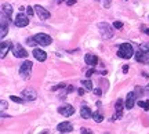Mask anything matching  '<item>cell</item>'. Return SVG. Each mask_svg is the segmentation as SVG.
<instances>
[{
  "instance_id": "obj_28",
  "label": "cell",
  "mask_w": 149,
  "mask_h": 134,
  "mask_svg": "<svg viewBox=\"0 0 149 134\" xmlns=\"http://www.w3.org/2000/svg\"><path fill=\"white\" fill-rule=\"evenodd\" d=\"M104 6H105V7H109V6H111V0H104Z\"/></svg>"
},
{
  "instance_id": "obj_31",
  "label": "cell",
  "mask_w": 149,
  "mask_h": 134,
  "mask_svg": "<svg viewBox=\"0 0 149 134\" xmlns=\"http://www.w3.org/2000/svg\"><path fill=\"white\" fill-rule=\"evenodd\" d=\"M94 93H95L97 96H101V90H100V89H95V90H94Z\"/></svg>"
},
{
  "instance_id": "obj_16",
  "label": "cell",
  "mask_w": 149,
  "mask_h": 134,
  "mask_svg": "<svg viewBox=\"0 0 149 134\" xmlns=\"http://www.w3.org/2000/svg\"><path fill=\"white\" fill-rule=\"evenodd\" d=\"M80 115H81V118H84V119H88V118H91V116H93L90 108L86 107V105H83V107H81V109H80Z\"/></svg>"
},
{
  "instance_id": "obj_38",
  "label": "cell",
  "mask_w": 149,
  "mask_h": 134,
  "mask_svg": "<svg viewBox=\"0 0 149 134\" xmlns=\"http://www.w3.org/2000/svg\"><path fill=\"white\" fill-rule=\"evenodd\" d=\"M148 50H149V46H148Z\"/></svg>"
},
{
  "instance_id": "obj_39",
  "label": "cell",
  "mask_w": 149,
  "mask_h": 134,
  "mask_svg": "<svg viewBox=\"0 0 149 134\" xmlns=\"http://www.w3.org/2000/svg\"><path fill=\"white\" fill-rule=\"evenodd\" d=\"M95 1H98V0H95Z\"/></svg>"
},
{
  "instance_id": "obj_32",
  "label": "cell",
  "mask_w": 149,
  "mask_h": 134,
  "mask_svg": "<svg viewBox=\"0 0 149 134\" xmlns=\"http://www.w3.org/2000/svg\"><path fill=\"white\" fill-rule=\"evenodd\" d=\"M128 70V65H124V66H123V72H124V73H126V72H127Z\"/></svg>"
},
{
  "instance_id": "obj_11",
  "label": "cell",
  "mask_w": 149,
  "mask_h": 134,
  "mask_svg": "<svg viewBox=\"0 0 149 134\" xmlns=\"http://www.w3.org/2000/svg\"><path fill=\"white\" fill-rule=\"evenodd\" d=\"M57 130H58L59 133H70L73 130V126L69 122H62V123H59L57 126Z\"/></svg>"
},
{
  "instance_id": "obj_7",
  "label": "cell",
  "mask_w": 149,
  "mask_h": 134,
  "mask_svg": "<svg viewBox=\"0 0 149 134\" xmlns=\"http://www.w3.org/2000/svg\"><path fill=\"white\" fill-rule=\"evenodd\" d=\"M31 69H32V62L31 61H25L19 66V75L24 76V77H28V75H31Z\"/></svg>"
},
{
  "instance_id": "obj_10",
  "label": "cell",
  "mask_w": 149,
  "mask_h": 134,
  "mask_svg": "<svg viewBox=\"0 0 149 134\" xmlns=\"http://www.w3.org/2000/svg\"><path fill=\"white\" fill-rule=\"evenodd\" d=\"M22 97H25V100H28V101H35L37 98V93L29 87V89H25L22 91Z\"/></svg>"
},
{
  "instance_id": "obj_1",
  "label": "cell",
  "mask_w": 149,
  "mask_h": 134,
  "mask_svg": "<svg viewBox=\"0 0 149 134\" xmlns=\"http://www.w3.org/2000/svg\"><path fill=\"white\" fill-rule=\"evenodd\" d=\"M117 55H119L120 58H124V59L131 58V57L134 55L133 46H131L130 43H123V44H120L119 51H117Z\"/></svg>"
},
{
  "instance_id": "obj_22",
  "label": "cell",
  "mask_w": 149,
  "mask_h": 134,
  "mask_svg": "<svg viewBox=\"0 0 149 134\" xmlns=\"http://www.w3.org/2000/svg\"><path fill=\"white\" fill-rule=\"evenodd\" d=\"M11 101H14V102H18V104H21V102H24V100L22 98H19V97H17V96H11Z\"/></svg>"
},
{
  "instance_id": "obj_9",
  "label": "cell",
  "mask_w": 149,
  "mask_h": 134,
  "mask_svg": "<svg viewBox=\"0 0 149 134\" xmlns=\"http://www.w3.org/2000/svg\"><path fill=\"white\" fill-rule=\"evenodd\" d=\"M58 113H61L62 116H72L74 113V108L72 105H62V107L58 108Z\"/></svg>"
},
{
  "instance_id": "obj_27",
  "label": "cell",
  "mask_w": 149,
  "mask_h": 134,
  "mask_svg": "<svg viewBox=\"0 0 149 134\" xmlns=\"http://www.w3.org/2000/svg\"><path fill=\"white\" fill-rule=\"evenodd\" d=\"M65 86H66V84H64V83H61V84H57V86L54 87L53 90H58V89H64Z\"/></svg>"
},
{
  "instance_id": "obj_6",
  "label": "cell",
  "mask_w": 149,
  "mask_h": 134,
  "mask_svg": "<svg viewBox=\"0 0 149 134\" xmlns=\"http://www.w3.org/2000/svg\"><path fill=\"white\" fill-rule=\"evenodd\" d=\"M13 53H14V55H15L17 58H26L28 57V51L22 47L21 44H15L13 47Z\"/></svg>"
},
{
  "instance_id": "obj_24",
  "label": "cell",
  "mask_w": 149,
  "mask_h": 134,
  "mask_svg": "<svg viewBox=\"0 0 149 134\" xmlns=\"http://www.w3.org/2000/svg\"><path fill=\"white\" fill-rule=\"evenodd\" d=\"M113 28H116V29H120V28H123V24H122L120 21L113 22Z\"/></svg>"
},
{
  "instance_id": "obj_3",
  "label": "cell",
  "mask_w": 149,
  "mask_h": 134,
  "mask_svg": "<svg viewBox=\"0 0 149 134\" xmlns=\"http://www.w3.org/2000/svg\"><path fill=\"white\" fill-rule=\"evenodd\" d=\"M0 38L4 39V36L8 32V18L6 15V13L1 10V17H0Z\"/></svg>"
},
{
  "instance_id": "obj_8",
  "label": "cell",
  "mask_w": 149,
  "mask_h": 134,
  "mask_svg": "<svg viewBox=\"0 0 149 134\" xmlns=\"http://www.w3.org/2000/svg\"><path fill=\"white\" fill-rule=\"evenodd\" d=\"M35 11H36V14H37V17L40 18V20H48L50 18V11H47L44 7H42V6H35Z\"/></svg>"
},
{
  "instance_id": "obj_14",
  "label": "cell",
  "mask_w": 149,
  "mask_h": 134,
  "mask_svg": "<svg viewBox=\"0 0 149 134\" xmlns=\"http://www.w3.org/2000/svg\"><path fill=\"white\" fill-rule=\"evenodd\" d=\"M84 59H86V64L90 65V66H95L98 64V57L94 55V54H86Z\"/></svg>"
},
{
  "instance_id": "obj_29",
  "label": "cell",
  "mask_w": 149,
  "mask_h": 134,
  "mask_svg": "<svg viewBox=\"0 0 149 134\" xmlns=\"http://www.w3.org/2000/svg\"><path fill=\"white\" fill-rule=\"evenodd\" d=\"M80 133H83V134H84V133H91V131H90L88 129H84V127H83V129L80 130Z\"/></svg>"
},
{
  "instance_id": "obj_2",
  "label": "cell",
  "mask_w": 149,
  "mask_h": 134,
  "mask_svg": "<svg viewBox=\"0 0 149 134\" xmlns=\"http://www.w3.org/2000/svg\"><path fill=\"white\" fill-rule=\"evenodd\" d=\"M98 29H100V33H101V36L104 40L111 39L112 36H113V33H115L113 28H112L109 24H107V22H100V24H98Z\"/></svg>"
},
{
  "instance_id": "obj_23",
  "label": "cell",
  "mask_w": 149,
  "mask_h": 134,
  "mask_svg": "<svg viewBox=\"0 0 149 134\" xmlns=\"http://www.w3.org/2000/svg\"><path fill=\"white\" fill-rule=\"evenodd\" d=\"M26 43L29 44V46H36V44H37V42H36V40H35V38H29V39H28V40H26Z\"/></svg>"
},
{
  "instance_id": "obj_5",
  "label": "cell",
  "mask_w": 149,
  "mask_h": 134,
  "mask_svg": "<svg viewBox=\"0 0 149 134\" xmlns=\"http://www.w3.org/2000/svg\"><path fill=\"white\" fill-rule=\"evenodd\" d=\"M14 24H15V27H18V28L28 27V24H29V15L18 14V15L15 17V20H14Z\"/></svg>"
},
{
  "instance_id": "obj_21",
  "label": "cell",
  "mask_w": 149,
  "mask_h": 134,
  "mask_svg": "<svg viewBox=\"0 0 149 134\" xmlns=\"http://www.w3.org/2000/svg\"><path fill=\"white\" fill-rule=\"evenodd\" d=\"M138 105L141 108H144L145 111H149V100L148 101H138Z\"/></svg>"
},
{
  "instance_id": "obj_4",
  "label": "cell",
  "mask_w": 149,
  "mask_h": 134,
  "mask_svg": "<svg viewBox=\"0 0 149 134\" xmlns=\"http://www.w3.org/2000/svg\"><path fill=\"white\" fill-rule=\"evenodd\" d=\"M33 38L37 42V44H40V46H50L51 42H53V39L50 38L48 35H46V33H37Z\"/></svg>"
},
{
  "instance_id": "obj_35",
  "label": "cell",
  "mask_w": 149,
  "mask_h": 134,
  "mask_svg": "<svg viewBox=\"0 0 149 134\" xmlns=\"http://www.w3.org/2000/svg\"><path fill=\"white\" fill-rule=\"evenodd\" d=\"M145 33H146V35H149V29H145Z\"/></svg>"
},
{
  "instance_id": "obj_37",
  "label": "cell",
  "mask_w": 149,
  "mask_h": 134,
  "mask_svg": "<svg viewBox=\"0 0 149 134\" xmlns=\"http://www.w3.org/2000/svg\"><path fill=\"white\" fill-rule=\"evenodd\" d=\"M59 1H64V0H59Z\"/></svg>"
},
{
  "instance_id": "obj_36",
  "label": "cell",
  "mask_w": 149,
  "mask_h": 134,
  "mask_svg": "<svg viewBox=\"0 0 149 134\" xmlns=\"http://www.w3.org/2000/svg\"><path fill=\"white\" fill-rule=\"evenodd\" d=\"M146 90H149V84H148V86H146Z\"/></svg>"
},
{
  "instance_id": "obj_18",
  "label": "cell",
  "mask_w": 149,
  "mask_h": 134,
  "mask_svg": "<svg viewBox=\"0 0 149 134\" xmlns=\"http://www.w3.org/2000/svg\"><path fill=\"white\" fill-rule=\"evenodd\" d=\"M3 11L6 13V15H7L8 21H10L11 17H13V8H11V6L10 4H4V6H3Z\"/></svg>"
},
{
  "instance_id": "obj_33",
  "label": "cell",
  "mask_w": 149,
  "mask_h": 134,
  "mask_svg": "<svg viewBox=\"0 0 149 134\" xmlns=\"http://www.w3.org/2000/svg\"><path fill=\"white\" fill-rule=\"evenodd\" d=\"M1 109H6V101H1Z\"/></svg>"
},
{
  "instance_id": "obj_34",
  "label": "cell",
  "mask_w": 149,
  "mask_h": 134,
  "mask_svg": "<svg viewBox=\"0 0 149 134\" xmlns=\"http://www.w3.org/2000/svg\"><path fill=\"white\" fill-rule=\"evenodd\" d=\"M79 94H80V96H83V94H84V90H83V89H80V90H79Z\"/></svg>"
},
{
  "instance_id": "obj_25",
  "label": "cell",
  "mask_w": 149,
  "mask_h": 134,
  "mask_svg": "<svg viewBox=\"0 0 149 134\" xmlns=\"http://www.w3.org/2000/svg\"><path fill=\"white\" fill-rule=\"evenodd\" d=\"M33 8H35V7H33ZM33 8H32V7H26V13H28V15H29V17H32L33 14H35Z\"/></svg>"
},
{
  "instance_id": "obj_13",
  "label": "cell",
  "mask_w": 149,
  "mask_h": 134,
  "mask_svg": "<svg viewBox=\"0 0 149 134\" xmlns=\"http://www.w3.org/2000/svg\"><path fill=\"white\" fill-rule=\"evenodd\" d=\"M33 57H35L37 61L43 62V61L47 59V54H46V51H43L40 48H36V50H33Z\"/></svg>"
},
{
  "instance_id": "obj_26",
  "label": "cell",
  "mask_w": 149,
  "mask_h": 134,
  "mask_svg": "<svg viewBox=\"0 0 149 134\" xmlns=\"http://www.w3.org/2000/svg\"><path fill=\"white\" fill-rule=\"evenodd\" d=\"M94 73H95V70H94V69H90V70H87V73H86V76H87V77H90V76H93Z\"/></svg>"
},
{
  "instance_id": "obj_19",
  "label": "cell",
  "mask_w": 149,
  "mask_h": 134,
  "mask_svg": "<svg viewBox=\"0 0 149 134\" xmlns=\"http://www.w3.org/2000/svg\"><path fill=\"white\" fill-rule=\"evenodd\" d=\"M81 84H83V86H84V89H86V90H87V91H90V90H93V83H91V82L90 80H83V82H81Z\"/></svg>"
},
{
  "instance_id": "obj_17",
  "label": "cell",
  "mask_w": 149,
  "mask_h": 134,
  "mask_svg": "<svg viewBox=\"0 0 149 134\" xmlns=\"http://www.w3.org/2000/svg\"><path fill=\"white\" fill-rule=\"evenodd\" d=\"M123 115V100H117L116 102V118L120 119Z\"/></svg>"
},
{
  "instance_id": "obj_15",
  "label": "cell",
  "mask_w": 149,
  "mask_h": 134,
  "mask_svg": "<svg viewBox=\"0 0 149 134\" xmlns=\"http://www.w3.org/2000/svg\"><path fill=\"white\" fill-rule=\"evenodd\" d=\"M134 102H135V94L134 93H128L127 98H126V108L131 109L134 107Z\"/></svg>"
},
{
  "instance_id": "obj_12",
  "label": "cell",
  "mask_w": 149,
  "mask_h": 134,
  "mask_svg": "<svg viewBox=\"0 0 149 134\" xmlns=\"http://www.w3.org/2000/svg\"><path fill=\"white\" fill-rule=\"evenodd\" d=\"M11 46H13L11 42H1V44H0V57H1V58H4L6 54L10 51Z\"/></svg>"
},
{
  "instance_id": "obj_30",
  "label": "cell",
  "mask_w": 149,
  "mask_h": 134,
  "mask_svg": "<svg viewBox=\"0 0 149 134\" xmlns=\"http://www.w3.org/2000/svg\"><path fill=\"white\" fill-rule=\"evenodd\" d=\"M76 3V0H68V6H73Z\"/></svg>"
},
{
  "instance_id": "obj_20",
  "label": "cell",
  "mask_w": 149,
  "mask_h": 134,
  "mask_svg": "<svg viewBox=\"0 0 149 134\" xmlns=\"http://www.w3.org/2000/svg\"><path fill=\"white\" fill-rule=\"evenodd\" d=\"M93 119H94V122H97V123H101L102 122V119H104V116H102L101 113H94V115H93Z\"/></svg>"
}]
</instances>
